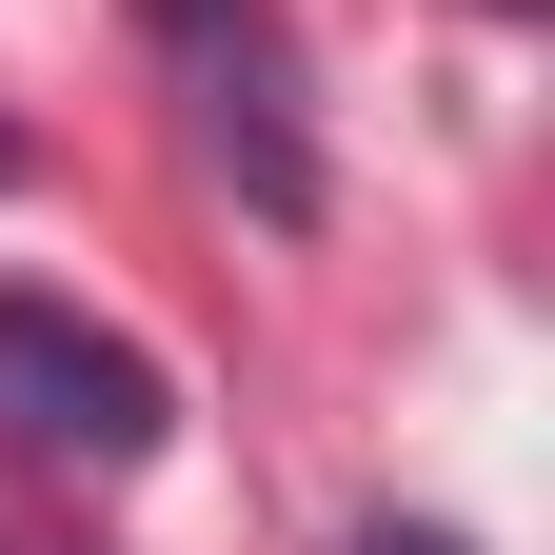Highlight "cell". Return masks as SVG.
<instances>
[{
  "label": "cell",
  "instance_id": "cell-2",
  "mask_svg": "<svg viewBox=\"0 0 555 555\" xmlns=\"http://www.w3.org/2000/svg\"><path fill=\"white\" fill-rule=\"evenodd\" d=\"M0 437H40V456H100V476H139V456L179 437V377L139 358L119 318L40 298V278H0Z\"/></svg>",
  "mask_w": 555,
  "mask_h": 555
},
{
  "label": "cell",
  "instance_id": "cell-1",
  "mask_svg": "<svg viewBox=\"0 0 555 555\" xmlns=\"http://www.w3.org/2000/svg\"><path fill=\"white\" fill-rule=\"evenodd\" d=\"M179 80V139L238 179V219H318V80H298V21L278 0H139Z\"/></svg>",
  "mask_w": 555,
  "mask_h": 555
},
{
  "label": "cell",
  "instance_id": "cell-3",
  "mask_svg": "<svg viewBox=\"0 0 555 555\" xmlns=\"http://www.w3.org/2000/svg\"><path fill=\"white\" fill-rule=\"evenodd\" d=\"M358 555H456V535H358Z\"/></svg>",
  "mask_w": 555,
  "mask_h": 555
},
{
  "label": "cell",
  "instance_id": "cell-4",
  "mask_svg": "<svg viewBox=\"0 0 555 555\" xmlns=\"http://www.w3.org/2000/svg\"><path fill=\"white\" fill-rule=\"evenodd\" d=\"M0 179H21V139H0Z\"/></svg>",
  "mask_w": 555,
  "mask_h": 555
}]
</instances>
